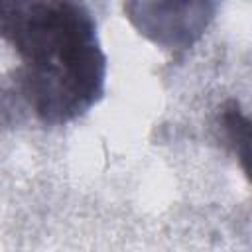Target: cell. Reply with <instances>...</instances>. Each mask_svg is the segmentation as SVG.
<instances>
[{
	"instance_id": "7a4b0ae2",
	"label": "cell",
	"mask_w": 252,
	"mask_h": 252,
	"mask_svg": "<svg viewBox=\"0 0 252 252\" xmlns=\"http://www.w3.org/2000/svg\"><path fill=\"white\" fill-rule=\"evenodd\" d=\"M217 4L211 2H128L124 12L136 30L165 49H189L207 30Z\"/></svg>"
},
{
	"instance_id": "6da1fadb",
	"label": "cell",
	"mask_w": 252,
	"mask_h": 252,
	"mask_svg": "<svg viewBox=\"0 0 252 252\" xmlns=\"http://www.w3.org/2000/svg\"><path fill=\"white\" fill-rule=\"evenodd\" d=\"M0 37L22 59V93L43 124L73 122L102 98L106 55L83 4L0 2Z\"/></svg>"
},
{
	"instance_id": "3957f363",
	"label": "cell",
	"mask_w": 252,
	"mask_h": 252,
	"mask_svg": "<svg viewBox=\"0 0 252 252\" xmlns=\"http://www.w3.org/2000/svg\"><path fill=\"white\" fill-rule=\"evenodd\" d=\"M220 130L224 132L226 144L232 148L236 158L242 163V169L248 173V159H250V120L240 110L236 100H228L219 116Z\"/></svg>"
}]
</instances>
